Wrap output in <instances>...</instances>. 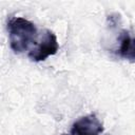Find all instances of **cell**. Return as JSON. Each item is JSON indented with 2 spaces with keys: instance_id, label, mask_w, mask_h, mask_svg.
I'll use <instances>...</instances> for the list:
<instances>
[{
  "instance_id": "1",
  "label": "cell",
  "mask_w": 135,
  "mask_h": 135,
  "mask_svg": "<svg viewBox=\"0 0 135 135\" xmlns=\"http://www.w3.org/2000/svg\"><path fill=\"white\" fill-rule=\"evenodd\" d=\"M7 31L11 49L17 53H23L37 39L38 33L36 25L22 17H13L7 22Z\"/></svg>"
},
{
  "instance_id": "2",
  "label": "cell",
  "mask_w": 135,
  "mask_h": 135,
  "mask_svg": "<svg viewBox=\"0 0 135 135\" xmlns=\"http://www.w3.org/2000/svg\"><path fill=\"white\" fill-rule=\"evenodd\" d=\"M59 50L57 37L51 30H44L39 36H37L34 42V47L28 52V57L33 61H43L47 57L55 55Z\"/></svg>"
},
{
  "instance_id": "3",
  "label": "cell",
  "mask_w": 135,
  "mask_h": 135,
  "mask_svg": "<svg viewBox=\"0 0 135 135\" xmlns=\"http://www.w3.org/2000/svg\"><path fill=\"white\" fill-rule=\"evenodd\" d=\"M103 131V126L96 115L90 114L76 120L71 133L72 135H99Z\"/></svg>"
},
{
  "instance_id": "4",
  "label": "cell",
  "mask_w": 135,
  "mask_h": 135,
  "mask_svg": "<svg viewBox=\"0 0 135 135\" xmlns=\"http://www.w3.org/2000/svg\"><path fill=\"white\" fill-rule=\"evenodd\" d=\"M119 46H118V54L122 58L130 59L131 61L134 60V39L132 35L123 30L119 35Z\"/></svg>"
},
{
  "instance_id": "5",
  "label": "cell",
  "mask_w": 135,
  "mask_h": 135,
  "mask_svg": "<svg viewBox=\"0 0 135 135\" xmlns=\"http://www.w3.org/2000/svg\"><path fill=\"white\" fill-rule=\"evenodd\" d=\"M63 135H66V134H63Z\"/></svg>"
}]
</instances>
